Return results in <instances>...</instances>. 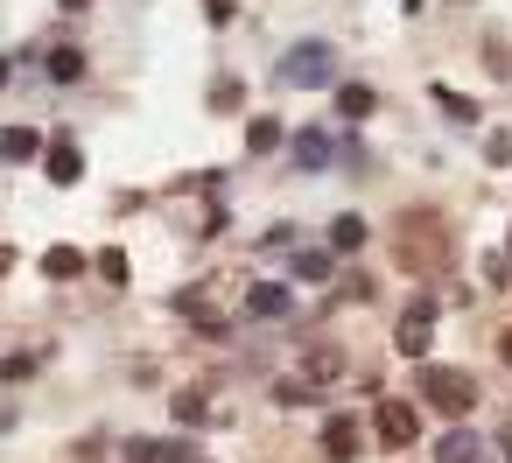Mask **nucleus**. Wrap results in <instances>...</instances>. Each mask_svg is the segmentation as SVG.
<instances>
[{"label": "nucleus", "instance_id": "nucleus-18", "mask_svg": "<svg viewBox=\"0 0 512 463\" xmlns=\"http://www.w3.org/2000/svg\"><path fill=\"white\" fill-rule=\"evenodd\" d=\"M267 148H281V120H253L246 127V155H267Z\"/></svg>", "mask_w": 512, "mask_h": 463}, {"label": "nucleus", "instance_id": "nucleus-8", "mask_svg": "<svg viewBox=\"0 0 512 463\" xmlns=\"http://www.w3.org/2000/svg\"><path fill=\"white\" fill-rule=\"evenodd\" d=\"M134 463H190V442H162V435H134L127 442Z\"/></svg>", "mask_w": 512, "mask_h": 463}, {"label": "nucleus", "instance_id": "nucleus-25", "mask_svg": "<svg viewBox=\"0 0 512 463\" xmlns=\"http://www.w3.org/2000/svg\"><path fill=\"white\" fill-rule=\"evenodd\" d=\"M57 8H64V15H85V8H92V0H57Z\"/></svg>", "mask_w": 512, "mask_h": 463}, {"label": "nucleus", "instance_id": "nucleus-13", "mask_svg": "<svg viewBox=\"0 0 512 463\" xmlns=\"http://www.w3.org/2000/svg\"><path fill=\"white\" fill-rule=\"evenodd\" d=\"M43 274H57V281H78V274H85V253H78V246H50V253H43Z\"/></svg>", "mask_w": 512, "mask_h": 463}, {"label": "nucleus", "instance_id": "nucleus-1", "mask_svg": "<svg viewBox=\"0 0 512 463\" xmlns=\"http://www.w3.org/2000/svg\"><path fill=\"white\" fill-rule=\"evenodd\" d=\"M393 253H400L407 274H442L449 253H456V239H449V225H442L435 211H407L400 232H393Z\"/></svg>", "mask_w": 512, "mask_h": 463}, {"label": "nucleus", "instance_id": "nucleus-27", "mask_svg": "<svg viewBox=\"0 0 512 463\" xmlns=\"http://www.w3.org/2000/svg\"><path fill=\"white\" fill-rule=\"evenodd\" d=\"M498 442H505V456H512V414H505V428H498Z\"/></svg>", "mask_w": 512, "mask_h": 463}, {"label": "nucleus", "instance_id": "nucleus-28", "mask_svg": "<svg viewBox=\"0 0 512 463\" xmlns=\"http://www.w3.org/2000/svg\"><path fill=\"white\" fill-rule=\"evenodd\" d=\"M8 267H15V253H8V246H0V274H8Z\"/></svg>", "mask_w": 512, "mask_h": 463}, {"label": "nucleus", "instance_id": "nucleus-10", "mask_svg": "<svg viewBox=\"0 0 512 463\" xmlns=\"http://www.w3.org/2000/svg\"><path fill=\"white\" fill-rule=\"evenodd\" d=\"M246 316H288V288H281V281H260V288L246 295Z\"/></svg>", "mask_w": 512, "mask_h": 463}, {"label": "nucleus", "instance_id": "nucleus-11", "mask_svg": "<svg viewBox=\"0 0 512 463\" xmlns=\"http://www.w3.org/2000/svg\"><path fill=\"white\" fill-rule=\"evenodd\" d=\"M0 155H8V162H29V155H43V134H36V127H8V134H0Z\"/></svg>", "mask_w": 512, "mask_h": 463}, {"label": "nucleus", "instance_id": "nucleus-24", "mask_svg": "<svg viewBox=\"0 0 512 463\" xmlns=\"http://www.w3.org/2000/svg\"><path fill=\"white\" fill-rule=\"evenodd\" d=\"M204 15L211 22H232V0H204Z\"/></svg>", "mask_w": 512, "mask_h": 463}, {"label": "nucleus", "instance_id": "nucleus-19", "mask_svg": "<svg viewBox=\"0 0 512 463\" xmlns=\"http://www.w3.org/2000/svg\"><path fill=\"white\" fill-rule=\"evenodd\" d=\"M274 400H281V407H302V400H316V393H309V379H274Z\"/></svg>", "mask_w": 512, "mask_h": 463}, {"label": "nucleus", "instance_id": "nucleus-15", "mask_svg": "<svg viewBox=\"0 0 512 463\" xmlns=\"http://www.w3.org/2000/svg\"><path fill=\"white\" fill-rule=\"evenodd\" d=\"M295 162H302V169H323V162H330V134H316V127L295 134Z\"/></svg>", "mask_w": 512, "mask_h": 463}, {"label": "nucleus", "instance_id": "nucleus-4", "mask_svg": "<svg viewBox=\"0 0 512 463\" xmlns=\"http://www.w3.org/2000/svg\"><path fill=\"white\" fill-rule=\"evenodd\" d=\"M428 337H435V295H421V302H407V316H400V330H393V344H400L407 358H421V351H428Z\"/></svg>", "mask_w": 512, "mask_h": 463}, {"label": "nucleus", "instance_id": "nucleus-6", "mask_svg": "<svg viewBox=\"0 0 512 463\" xmlns=\"http://www.w3.org/2000/svg\"><path fill=\"white\" fill-rule=\"evenodd\" d=\"M169 302H176V309H183V316H190V323H197L204 337H225V330H232V323H225V316H218V309H211V302H204L197 288H176Z\"/></svg>", "mask_w": 512, "mask_h": 463}, {"label": "nucleus", "instance_id": "nucleus-16", "mask_svg": "<svg viewBox=\"0 0 512 463\" xmlns=\"http://www.w3.org/2000/svg\"><path fill=\"white\" fill-rule=\"evenodd\" d=\"M330 246H337V253H358V246H365V218H351V211H344V218L330 225Z\"/></svg>", "mask_w": 512, "mask_h": 463}, {"label": "nucleus", "instance_id": "nucleus-29", "mask_svg": "<svg viewBox=\"0 0 512 463\" xmlns=\"http://www.w3.org/2000/svg\"><path fill=\"white\" fill-rule=\"evenodd\" d=\"M0 85H8V64H0Z\"/></svg>", "mask_w": 512, "mask_h": 463}, {"label": "nucleus", "instance_id": "nucleus-5", "mask_svg": "<svg viewBox=\"0 0 512 463\" xmlns=\"http://www.w3.org/2000/svg\"><path fill=\"white\" fill-rule=\"evenodd\" d=\"M372 428H379V442H386V449H407V442L421 435V421H414V407H407V400H379Z\"/></svg>", "mask_w": 512, "mask_h": 463}, {"label": "nucleus", "instance_id": "nucleus-9", "mask_svg": "<svg viewBox=\"0 0 512 463\" xmlns=\"http://www.w3.org/2000/svg\"><path fill=\"white\" fill-rule=\"evenodd\" d=\"M43 169H50V183H78V176H85V162H78V148H71V141H57V148L43 155Z\"/></svg>", "mask_w": 512, "mask_h": 463}, {"label": "nucleus", "instance_id": "nucleus-21", "mask_svg": "<svg viewBox=\"0 0 512 463\" xmlns=\"http://www.w3.org/2000/svg\"><path fill=\"white\" fill-rule=\"evenodd\" d=\"M176 421L197 428V421H204V393H176Z\"/></svg>", "mask_w": 512, "mask_h": 463}, {"label": "nucleus", "instance_id": "nucleus-26", "mask_svg": "<svg viewBox=\"0 0 512 463\" xmlns=\"http://www.w3.org/2000/svg\"><path fill=\"white\" fill-rule=\"evenodd\" d=\"M498 358H505V365H512V330H505V337H498Z\"/></svg>", "mask_w": 512, "mask_h": 463}, {"label": "nucleus", "instance_id": "nucleus-14", "mask_svg": "<svg viewBox=\"0 0 512 463\" xmlns=\"http://www.w3.org/2000/svg\"><path fill=\"white\" fill-rule=\"evenodd\" d=\"M43 71H50L57 85H78V78H85V57H78V50L64 43V50H50V64H43Z\"/></svg>", "mask_w": 512, "mask_h": 463}, {"label": "nucleus", "instance_id": "nucleus-12", "mask_svg": "<svg viewBox=\"0 0 512 463\" xmlns=\"http://www.w3.org/2000/svg\"><path fill=\"white\" fill-rule=\"evenodd\" d=\"M372 106H379L372 85H344V92H337V113H344V120H372Z\"/></svg>", "mask_w": 512, "mask_h": 463}, {"label": "nucleus", "instance_id": "nucleus-20", "mask_svg": "<svg viewBox=\"0 0 512 463\" xmlns=\"http://www.w3.org/2000/svg\"><path fill=\"white\" fill-rule=\"evenodd\" d=\"M337 372H344L337 351H309V379H337Z\"/></svg>", "mask_w": 512, "mask_h": 463}, {"label": "nucleus", "instance_id": "nucleus-22", "mask_svg": "<svg viewBox=\"0 0 512 463\" xmlns=\"http://www.w3.org/2000/svg\"><path fill=\"white\" fill-rule=\"evenodd\" d=\"M99 274L120 288V281H127V253H113V246H106V253H99Z\"/></svg>", "mask_w": 512, "mask_h": 463}, {"label": "nucleus", "instance_id": "nucleus-7", "mask_svg": "<svg viewBox=\"0 0 512 463\" xmlns=\"http://www.w3.org/2000/svg\"><path fill=\"white\" fill-rule=\"evenodd\" d=\"M323 456H330V463H351V456H358V421H351V414H330V421H323Z\"/></svg>", "mask_w": 512, "mask_h": 463}, {"label": "nucleus", "instance_id": "nucleus-23", "mask_svg": "<svg viewBox=\"0 0 512 463\" xmlns=\"http://www.w3.org/2000/svg\"><path fill=\"white\" fill-rule=\"evenodd\" d=\"M295 274H302V281H323V274H330V253H302Z\"/></svg>", "mask_w": 512, "mask_h": 463}, {"label": "nucleus", "instance_id": "nucleus-2", "mask_svg": "<svg viewBox=\"0 0 512 463\" xmlns=\"http://www.w3.org/2000/svg\"><path fill=\"white\" fill-rule=\"evenodd\" d=\"M414 393H421L428 407H442V414H470V407H477V379H470L463 365H421V372H414Z\"/></svg>", "mask_w": 512, "mask_h": 463}, {"label": "nucleus", "instance_id": "nucleus-17", "mask_svg": "<svg viewBox=\"0 0 512 463\" xmlns=\"http://www.w3.org/2000/svg\"><path fill=\"white\" fill-rule=\"evenodd\" d=\"M435 106H442L456 127H463V120H477V99H463V92H449V85H435Z\"/></svg>", "mask_w": 512, "mask_h": 463}, {"label": "nucleus", "instance_id": "nucleus-3", "mask_svg": "<svg viewBox=\"0 0 512 463\" xmlns=\"http://www.w3.org/2000/svg\"><path fill=\"white\" fill-rule=\"evenodd\" d=\"M330 71H337V57H330V43H295V50L281 57V85H302V92H316V85H330Z\"/></svg>", "mask_w": 512, "mask_h": 463}]
</instances>
